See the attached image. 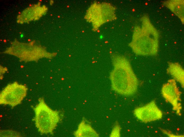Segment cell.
Wrapping results in <instances>:
<instances>
[{
	"instance_id": "cell-5",
	"label": "cell",
	"mask_w": 184,
	"mask_h": 137,
	"mask_svg": "<svg viewBox=\"0 0 184 137\" xmlns=\"http://www.w3.org/2000/svg\"><path fill=\"white\" fill-rule=\"evenodd\" d=\"M161 92L165 100L172 105L173 110L180 115L181 109L180 102L181 93L177 87L176 81L174 79L168 80L163 85Z\"/></svg>"
},
{
	"instance_id": "cell-9",
	"label": "cell",
	"mask_w": 184,
	"mask_h": 137,
	"mask_svg": "<svg viewBox=\"0 0 184 137\" xmlns=\"http://www.w3.org/2000/svg\"><path fill=\"white\" fill-rule=\"evenodd\" d=\"M121 128L118 123L116 122L114 125L110 135V137H120V132Z\"/></svg>"
},
{
	"instance_id": "cell-8",
	"label": "cell",
	"mask_w": 184,
	"mask_h": 137,
	"mask_svg": "<svg viewBox=\"0 0 184 137\" xmlns=\"http://www.w3.org/2000/svg\"><path fill=\"white\" fill-rule=\"evenodd\" d=\"M167 73L171 75L176 81L179 82L182 88L184 86V71L178 62H168Z\"/></svg>"
},
{
	"instance_id": "cell-4",
	"label": "cell",
	"mask_w": 184,
	"mask_h": 137,
	"mask_svg": "<svg viewBox=\"0 0 184 137\" xmlns=\"http://www.w3.org/2000/svg\"><path fill=\"white\" fill-rule=\"evenodd\" d=\"M27 90L26 86L17 82L8 84L0 93V104L8 105L13 107L20 104L26 96Z\"/></svg>"
},
{
	"instance_id": "cell-7",
	"label": "cell",
	"mask_w": 184,
	"mask_h": 137,
	"mask_svg": "<svg viewBox=\"0 0 184 137\" xmlns=\"http://www.w3.org/2000/svg\"><path fill=\"white\" fill-rule=\"evenodd\" d=\"M76 137H99L98 134L85 118L82 119L77 129L73 133Z\"/></svg>"
},
{
	"instance_id": "cell-1",
	"label": "cell",
	"mask_w": 184,
	"mask_h": 137,
	"mask_svg": "<svg viewBox=\"0 0 184 137\" xmlns=\"http://www.w3.org/2000/svg\"><path fill=\"white\" fill-rule=\"evenodd\" d=\"M113 68L109 78L112 90L125 96H132L137 92L138 79L128 60L125 57L114 54L111 58Z\"/></svg>"
},
{
	"instance_id": "cell-2",
	"label": "cell",
	"mask_w": 184,
	"mask_h": 137,
	"mask_svg": "<svg viewBox=\"0 0 184 137\" xmlns=\"http://www.w3.org/2000/svg\"><path fill=\"white\" fill-rule=\"evenodd\" d=\"M39 102L33 109L35 116L32 120L42 134H52L61 120L59 111L53 110L45 102L43 98H40Z\"/></svg>"
},
{
	"instance_id": "cell-10",
	"label": "cell",
	"mask_w": 184,
	"mask_h": 137,
	"mask_svg": "<svg viewBox=\"0 0 184 137\" xmlns=\"http://www.w3.org/2000/svg\"><path fill=\"white\" fill-rule=\"evenodd\" d=\"M20 136L19 133L10 130H1V137H19Z\"/></svg>"
},
{
	"instance_id": "cell-6",
	"label": "cell",
	"mask_w": 184,
	"mask_h": 137,
	"mask_svg": "<svg viewBox=\"0 0 184 137\" xmlns=\"http://www.w3.org/2000/svg\"><path fill=\"white\" fill-rule=\"evenodd\" d=\"M133 113L138 119L145 123L161 119L163 116L162 112L157 106L155 100L136 107Z\"/></svg>"
},
{
	"instance_id": "cell-3",
	"label": "cell",
	"mask_w": 184,
	"mask_h": 137,
	"mask_svg": "<svg viewBox=\"0 0 184 137\" xmlns=\"http://www.w3.org/2000/svg\"><path fill=\"white\" fill-rule=\"evenodd\" d=\"M137 35H134L129 44L133 52L136 54L142 56L155 55L158 52L159 39L158 35H153L149 29L146 27Z\"/></svg>"
}]
</instances>
